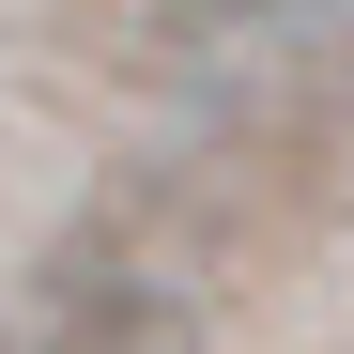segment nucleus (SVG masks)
Masks as SVG:
<instances>
[{"label":"nucleus","mask_w":354,"mask_h":354,"mask_svg":"<svg viewBox=\"0 0 354 354\" xmlns=\"http://www.w3.org/2000/svg\"><path fill=\"white\" fill-rule=\"evenodd\" d=\"M201 31H277V16H308V0H185Z\"/></svg>","instance_id":"obj_1"}]
</instances>
